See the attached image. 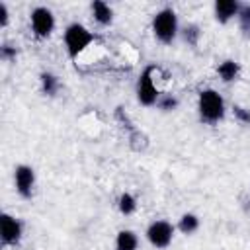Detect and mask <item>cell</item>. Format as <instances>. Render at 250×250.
<instances>
[{"mask_svg": "<svg viewBox=\"0 0 250 250\" xmlns=\"http://www.w3.org/2000/svg\"><path fill=\"white\" fill-rule=\"evenodd\" d=\"M225 111H227L225 100L217 90L205 88V90L199 92V96H197V113H199V119L203 123L215 125V123L223 121Z\"/></svg>", "mask_w": 250, "mask_h": 250, "instance_id": "obj_1", "label": "cell"}, {"mask_svg": "<svg viewBox=\"0 0 250 250\" xmlns=\"http://www.w3.org/2000/svg\"><path fill=\"white\" fill-rule=\"evenodd\" d=\"M94 33L80 21H72L64 27V33H62V41H64V47H66V53L68 57L74 61L78 59L92 43H94Z\"/></svg>", "mask_w": 250, "mask_h": 250, "instance_id": "obj_2", "label": "cell"}, {"mask_svg": "<svg viewBox=\"0 0 250 250\" xmlns=\"http://www.w3.org/2000/svg\"><path fill=\"white\" fill-rule=\"evenodd\" d=\"M152 33L164 45H170L178 37L180 25H178V16H176V12L172 8H162L160 12L154 14V18H152Z\"/></svg>", "mask_w": 250, "mask_h": 250, "instance_id": "obj_3", "label": "cell"}, {"mask_svg": "<svg viewBox=\"0 0 250 250\" xmlns=\"http://www.w3.org/2000/svg\"><path fill=\"white\" fill-rule=\"evenodd\" d=\"M152 74H154V66L150 64V66H146V68L139 74V80H137V100H139V104L145 105V107L156 105V102H158V98H160V92H158V88L154 86Z\"/></svg>", "mask_w": 250, "mask_h": 250, "instance_id": "obj_4", "label": "cell"}, {"mask_svg": "<svg viewBox=\"0 0 250 250\" xmlns=\"http://www.w3.org/2000/svg\"><path fill=\"white\" fill-rule=\"evenodd\" d=\"M174 232H176V227L170 223V221H164V219H156L152 221L148 227H146V240L150 242L152 248L156 250H164L170 246L172 238H174Z\"/></svg>", "mask_w": 250, "mask_h": 250, "instance_id": "obj_5", "label": "cell"}, {"mask_svg": "<svg viewBox=\"0 0 250 250\" xmlns=\"http://www.w3.org/2000/svg\"><path fill=\"white\" fill-rule=\"evenodd\" d=\"M29 23H31V31L37 39H47L55 29V16L49 8L37 6L29 14Z\"/></svg>", "mask_w": 250, "mask_h": 250, "instance_id": "obj_6", "label": "cell"}, {"mask_svg": "<svg viewBox=\"0 0 250 250\" xmlns=\"http://www.w3.org/2000/svg\"><path fill=\"white\" fill-rule=\"evenodd\" d=\"M14 184H16V191L20 193V197L29 199L35 188V170L27 164H18L14 170Z\"/></svg>", "mask_w": 250, "mask_h": 250, "instance_id": "obj_7", "label": "cell"}, {"mask_svg": "<svg viewBox=\"0 0 250 250\" xmlns=\"http://www.w3.org/2000/svg\"><path fill=\"white\" fill-rule=\"evenodd\" d=\"M21 234H23V227H21L20 219H16L10 213H2L0 215V238H2V242L8 246H14L21 240Z\"/></svg>", "mask_w": 250, "mask_h": 250, "instance_id": "obj_8", "label": "cell"}, {"mask_svg": "<svg viewBox=\"0 0 250 250\" xmlns=\"http://www.w3.org/2000/svg\"><path fill=\"white\" fill-rule=\"evenodd\" d=\"M240 6H242V4L236 2V0H217V2L213 4L215 20H217L219 23H229L232 18L238 16Z\"/></svg>", "mask_w": 250, "mask_h": 250, "instance_id": "obj_9", "label": "cell"}, {"mask_svg": "<svg viewBox=\"0 0 250 250\" xmlns=\"http://www.w3.org/2000/svg\"><path fill=\"white\" fill-rule=\"evenodd\" d=\"M92 16L100 25H111V21H113V10L104 0H94L92 2Z\"/></svg>", "mask_w": 250, "mask_h": 250, "instance_id": "obj_10", "label": "cell"}, {"mask_svg": "<svg viewBox=\"0 0 250 250\" xmlns=\"http://www.w3.org/2000/svg\"><path fill=\"white\" fill-rule=\"evenodd\" d=\"M217 74H219V78L223 80V82H234L236 78H238V74H240V64L236 62V61H230V59H227V61H223L219 66H217Z\"/></svg>", "mask_w": 250, "mask_h": 250, "instance_id": "obj_11", "label": "cell"}, {"mask_svg": "<svg viewBox=\"0 0 250 250\" xmlns=\"http://www.w3.org/2000/svg\"><path fill=\"white\" fill-rule=\"evenodd\" d=\"M139 248V236L129 230V229H123L117 232L115 236V250H137Z\"/></svg>", "mask_w": 250, "mask_h": 250, "instance_id": "obj_12", "label": "cell"}, {"mask_svg": "<svg viewBox=\"0 0 250 250\" xmlns=\"http://www.w3.org/2000/svg\"><path fill=\"white\" fill-rule=\"evenodd\" d=\"M39 84H41V92H43L45 96H57V92H59V88H61L59 76L53 74V72H47V70L39 74Z\"/></svg>", "mask_w": 250, "mask_h": 250, "instance_id": "obj_13", "label": "cell"}, {"mask_svg": "<svg viewBox=\"0 0 250 250\" xmlns=\"http://www.w3.org/2000/svg\"><path fill=\"white\" fill-rule=\"evenodd\" d=\"M199 217L195 213H184L178 221V230L182 234H193L197 229H199Z\"/></svg>", "mask_w": 250, "mask_h": 250, "instance_id": "obj_14", "label": "cell"}, {"mask_svg": "<svg viewBox=\"0 0 250 250\" xmlns=\"http://www.w3.org/2000/svg\"><path fill=\"white\" fill-rule=\"evenodd\" d=\"M117 209H119V213L125 215V217L133 215V213L137 211V199H135V195L129 193V191L121 193L119 199H117Z\"/></svg>", "mask_w": 250, "mask_h": 250, "instance_id": "obj_15", "label": "cell"}, {"mask_svg": "<svg viewBox=\"0 0 250 250\" xmlns=\"http://www.w3.org/2000/svg\"><path fill=\"white\" fill-rule=\"evenodd\" d=\"M182 37H184V41H186L188 45L195 47V45L199 43V37H201V29H199V25H195V23H188V25L182 29Z\"/></svg>", "mask_w": 250, "mask_h": 250, "instance_id": "obj_16", "label": "cell"}, {"mask_svg": "<svg viewBox=\"0 0 250 250\" xmlns=\"http://www.w3.org/2000/svg\"><path fill=\"white\" fill-rule=\"evenodd\" d=\"M178 98L176 96H172V94H160V98H158V102H156V107L160 109V111H174L176 107H178Z\"/></svg>", "mask_w": 250, "mask_h": 250, "instance_id": "obj_17", "label": "cell"}, {"mask_svg": "<svg viewBox=\"0 0 250 250\" xmlns=\"http://www.w3.org/2000/svg\"><path fill=\"white\" fill-rule=\"evenodd\" d=\"M236 20L240 23V29L246 31V33H250V4H242L240 6V12H238Z\"/></svg>", "mask_w": 250, "mask_h": 250, "instance_id": "obj_18", "label": "cell"}, {"mask_svg": "<svg viewBox=\"0 0 250 250\" xmlns=\"http://www.w3.org/2000/svg\"><path fill=\"white\" fill-rule=\"evenodd\" d=\"M232 111H234V117H236L240 123L250 125V109H246V107H242V105H234Z\"/></svg>", "mask_w": 250, "mask_h": 250, "instance_id": "obj_19", "label": "cell"}, {"mask_svg": "<svg viewBox=\"0 0 250 250\" xmlns=\"http://www.w3.org/2000/svg\"><path fill=\"white\" fill-rule=\"evenodd\" d=\"M16 55H18V49H16L14 45H2V47H0V57H2L4 61H14Z\"/></svg>", "mask_w": 250, "mask_h": 250, "instance_id": "obj_20", "label": "cell"}, {"mask_svg": "<svg viewBox=\"0 0 250 250\" xmlns=\"http://www.w3.org/2000/svg\"><path fill=\"white\" fill-rule=\"evenodd\" d=\"M8 20H10L8 6H6L4 2H0V27H6V25H8Z\"/></svg>", "mask_w": 250, "mask_h": 250, "instance_id": "obj_21", "label": "cell"}]
</instances>
